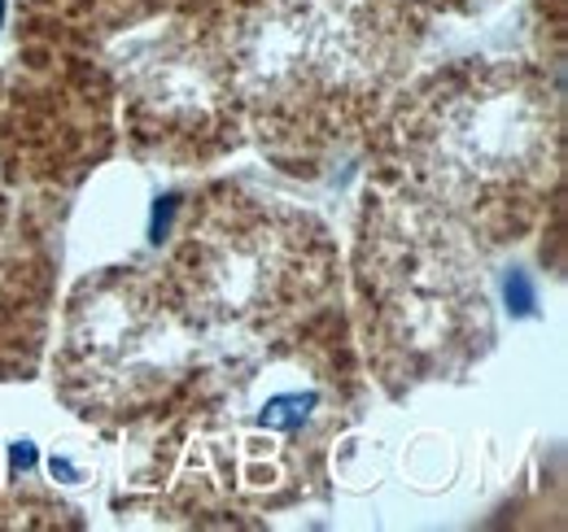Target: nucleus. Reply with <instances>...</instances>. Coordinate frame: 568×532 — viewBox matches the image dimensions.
Wrapping results in <instances>:
<instances>
[{"instance_id": "obj_1", "label": "nucleus", "mask_w": 568, "mask_h": 532, "mask_svg": "<svg viewBox=\"0 0 568 532\" xmlns=\"http://www.w3.org/2000/svg\"><path fill=\"white\" fill-rule=\"evenodd\" d=\"M551 140L547 101L507 70H481L459 88L425 96L407 127L416 171L459 205L520 201L542 180Z\"/></svg>"}, {"instance_id": "obj_2", "label": "nucleus", "mask_w": 568, "mask_h": 532, "mask_svg": "<svg viewBox=\"0 0 568 532\" xmlns=\"http://www.w3.org/2000/svg\"><path fill=\"white\" fill-rule=\"evenodd\" d=\"M180 367V336L136 279L74 301L67 340V380L88 385V398L132 406Z\"/></svg>"}, {"instance_id": "obj_3", "label": "nucleus", "mask_w": 568, "mask_h": 532, "mask_svg": "<svg viewBox=\"0 0 568 532\" xmlns=\"http://www.w3.org/2000/svg\"><path fill=\"white\" fill-rule=\"evenodd\" d=\"M297 266V241L276 236L267 214H250L245 223H236V232L227 223L197 232L189 241V279L193 288L206 297L202 310L223 315V319H254L267 306H276Z\"/></svg>"}]
</instances>
